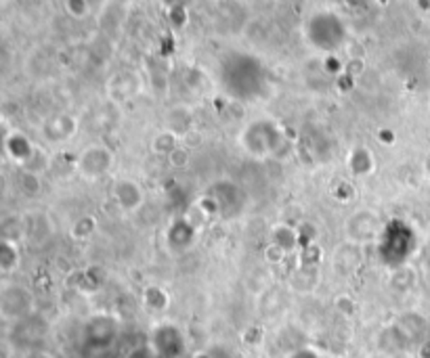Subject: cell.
Listing matches in <instances>:
<instances>
[{
    "instance_id": "1",
    "label": "cell",
    "mask_w": 430,
    "mask_h": 358,
    "mask_svg": "<svg viewBox=\"0 0 430 358\" xmlns=\"http://www.w3.org/2000/svg\"><path fill=\"white\" fill-rule=\"evenodd\" d=\"M65 11L76 17V19H82L88 15L91 6H88V0H65Z\"/></svg>"
},
{
    "instance_id": "3",
    "label": "cell",
    "mask_w": 430,
    "mask_h": 358,
    "mask_svg": "<svg viewBox=\"0 0 430 358\" xmlns=\"http://www.w3.org/2000/svg\"><path fill=\"white\" fill-rule=\"evenodd\" d=\"M195 358H210V354H206V352H199V354H195Z\"/></svg>"
},
{
    "instance_id": "2",
    "label": "cell",
    "mask_w": 430,
    "mask_h": 358,
    "mask_svg": "<svg viewBox=\"0 0 430 358\" xmlns=\"http://www.w3.org/2000/svg\"><path fill=\"white\" fill-rule=\"evenodd\" d=\"M145 352H147V348H139V350H134V352H132V354H130L128 358H141L143 354H145ZM145 358H149V354H147Z\"/></svg>"
}]
</instances>
